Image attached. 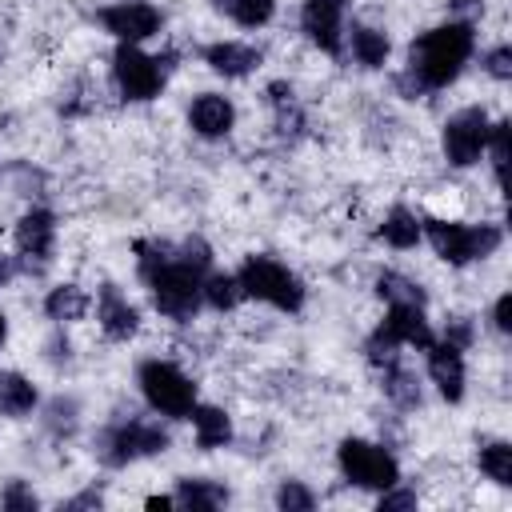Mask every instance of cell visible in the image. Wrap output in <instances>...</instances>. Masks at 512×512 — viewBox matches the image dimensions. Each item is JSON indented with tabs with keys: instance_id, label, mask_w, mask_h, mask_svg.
I'll list each match as a JSON object with an SVG mask.
<instances>
[{
	"instance_id": "obj_1",
	"label": "cell",
	"mask_w": 512,
	"mask_h": 512,
	"mask_svg": "<svg viewBox=\"0 0 512 512\" xmlns=\"http://www.w3.org/2000/svg\"><path fill=\"white\" fill-rule=\"evenodd\" d=\"M472 52H476V24L444 20L408 44V68L396 76V88L404 92V100H424L428 92L456 84Z\"/></svg>"
},
{
	"instance_id": "obj_2",
	"label": "cell",
	"mask_w": 512,
	"mask_h": 512,
	"mask_svg": "<svg viewBox=\"0 0 512 512\" xmlns=\"http://www.w3.org/2000/svg\"><path fill=\"white\" fill-rule=\"evenodd\" d=\"M420 232L424 240L432 244V252L452 264V268H468L476 260H488L500 244H504V228L492 224V220H480V224H468V220H452V216H432L424 212L420 216Z\"/></svg>"
},
{
	"instance_id": "obj_3",
	"label": "cell",
	"mask_w": 512,
	"mask_h": 512,
	"mask_svg": "<svg viewBox=\"0 0 512 512\" xmlns=\"http://www.w3.org/2000/svg\"><path fill=\"white\" fill-rule=\"evenodd\" d=\"M172 448V436L160 420H144V416H132V420H116V424H104L92 440V456L96 464L104 468H128L136 460H148V456H164Z\"/></svg>"
},
{
	"instance_id": "obj_4",
	"label": "cell",
	"mask_w": 512,
	"mask_h": 512,
	"mask_svg": "<svg viewBox=\"0 0 512 512\" xmlns=\"http://www.w3.org/2000/svg\"><path fill=\"white\" fill-rule=\"evenodd\" d=\"M236 280H240L244 300H260V304H268L276 312H288V316L300 312L304 300H308L304 280L288 264H280L276 256H264V252L244 256V264L236 268Z\"/></svg>"
},
{
	"instance_id": "obj_5",
	"label": "cell",
	"mask_w": 512,
	"mask_h": 512,
	"mask_svg": "<svg viewBox=\"0 0 512 512\" xmlns=\"http://www.w3.org/2000/svg\"><path fill=\"white\" fill-rule=\"evenodd\" d=\"M136 388H140L144 404L156 416H168V420H188V412L200 400V384L180 364L160 360V356L136 364Z\"/></svg>"
},
{
	"instance_id": "obj_6",
	"label": "cell",
	"mask_w": 512,
	"mask_h": 512,
	"mask_svg": "<svg viewBox=\"0 0 512 512\" xmlns=\"http://www.w3.org/2000/svg\"><path fill=\"white\" fill-rule=\"evenodd\" d=\"M204 276L200 268H192L188 260H180V252H172L168 264H160L144 284H148V296H152V308L176 324H188L200 304H204Z\"/></svg>"
},
{
	"instance_id": "obj_7",
	"label": "cell",
	"mask_w": 512,
	"mask_h": 512,
	"mask_svg": "<svg viewBox=\"0 0 512 512\" xmlns=\"http://www.w3.org/2000/svg\"><path fill=\"white\" fill-rule=\"evenodd\" d=\"M436 340L432 332V320L424 312V304H388L384 320L372 328V336L364 340V356L368 364H384V360H396L400 352L396 348H416L424 352L428 344Z\"/></svg>"
},
{
	"instance_id": "obj_8",
	"label": "cell",
	"mask_w": 512,
	"mask_h": 512,
	"mask_svg": "<svg viewBox=\"0 0 512 512\" xmlns=\"http://www.w3.org/2000/svg\"><path fill=\"white\" fill-rule=\"evenodd\" d=\"M172 60H176L172 52L148 56L140 44H116V52H112V84H116L120 100H128V104L156 100L164 92V84H168V72L176 68Z\"/></svg>"
},
{
	"instance_id": "obj_9",
	"label": "cell",
	"mask_w": 512,
	"mask_h": 512,
	"mask_svg": "<svg viewBox=\"0 0 512 512\" xmlns=\"http://www.w3.org/2000/svg\"><path fill=\"white\" fill-rule=\"evenodd\" d=\"M336 468L352 488H364V492H384L400 480V460L384 444L364 436H344L336 444Z\"/></svg>"
},
{
	"instance_id": "obj_10",
	"label": "cell",
	"mask_w": 512,
	"mask_h": 512,
	"mask_svg": "<svg viewBox=\"0 0 512 512\" xmlns=\"http://www.w3.org/2000/svg\"><path fill=\"white\" fill-rule=\"evenodd\" d=\"M488 128H492V116L488 108L480 104H468L460 112H452L440 128V152L452 168H472L480 164L484 156V140H488Z\"/></svg>"
},
{
	"instance_id": "obj_11",
	"label": "cell",
	"mask_w": 512,
	"mask_h": 512,
	"mask_svg": "<svg viewBox=\"0 0 512 512\" xmlns=\"http://www.w3.org/2000/svg\"><path fill=\"white\" fill-rule=\"evenodd\" d=\"M96 20L116 44H144V40L160 36V28H164V12L148 0H116V4L100 8Z\"/></svg>"
},
{
	"instance_id": "obj_12",
	"label": "cell",
	"mask_w": 512,
	"mask_h": 512,
	"mask_svg": "<svg viewBox=\"0 0 512 512\" xmlns=\"http://www.w3.org/2000/svg\"><path fill=\"white\" fill-rule=\"evenodd\" d=\"M12 244L20 252V272H44L56 252V212L40 204L28 208L12 228Z\"/></svg>"
},
{
	"instance_id": "obj_13",
	"label": "cell",
	"mask_w": 512,
	"mask_h": 512,
	"mask_svg": "<svg viewBox=\"0 0 512 512\" xmlns=\"http://www.w3.org/2000/svg\"><path fill=\"white\" fill-rule=\"evenodd\" d=\"M344 4L348 0H304L300 32L324 56H344Z\"/></svg>"
},
{
	"instance_id": "obj_14",
	"label": "cell",
	"mask_w": 512,
	"mask_h": 512,
	"mask_svg": "<svg viewBox=\"0 0 512 512\" xmlns=\"http://www.w3.org/2000/svg\"><path fill=\"white\" fill-rule=\"evenodd\" d=\"M96 324H100L104 340L124 344V340H132V336L140 332V308H136L112 280H104V284L96 288Z\"/></svg>"
},
{
	"instance_id": "obj_15",
	"label": "cell",
	"mask_w": 512,
	"mask_h": 512,
	"mask_svg": "<svg viewBox=\"0 0 512 512\" xmlns=\"http://www.w3.org/2000/svg\"><path fill=\"white\" fill-rule=\"evenodd\" d=\"M424 360H428V380L436 384L440 400L448 404H460L464 400V388H468V368H464V352L448 340H432L424 348Z\"/></svg>"
},
{
	"instance_id": "obj_16",
	"label": "cell",
	"mask_w": 512,
	"mask_h": 512,
	"mask_svg": "<svg viewBox=\"0 0 512 512\" xmlns=\"http://www.w3.org/2000/svg\"><path fill=\"white\" fill-rule=\"evenodd\" d=\"M188 128L200 140H224L236 128V104L224 92H200L188 104Z\"/></svg>"
},
{
	"instance_id": "obj_17",
	"label": "cell",
	"mask_w": 512,
	"mask_h": 512,
	"mask_svg": "<svg viewBox=\"0 0 512 512\" xmlns=\"http://www.w3.org/2000/svg\"><path fill=\"white\" fill-rule=\"evenodd\" d=\"M200 60L216 72V76H224V80H244L248 72H256L260 68V48H252V44H244V40H212V44H204L200 48Z\"/></svg>"
},
{
	"instance_id": "obj_18",
	"label": "cell",
	"mask_w": 512,
	"mask_h": 512,
	"mask_svg": "<svg viewBox=\"0 0 512 512\" xmlns=\"http://www.w3.org/2000/svg\"><path fill=\"white\" fill-rule=\"evenodd\" d=\"M344 44H348L352 60H356L360 68H368V72L384 68L388 56H392L388 32H384V28H372V24H352V28H344Z\"/></svg>"
},
{
	"instance_id": "obj_19",
	"label": "cell",
	"mask_w": 512,
	"mask_h": 512,
	"mask_svg": "<svg viewBox=\"0 0 512 512\" xmlns=\"http://www.w3.org/2000/svg\"><path fill=\"white\" fill-rule=\"evenodd\" d=\"M192 420V436H196V448L200 452H216L224 444H232V416L220 408V404H200L188 412Z\"/></svg>"
},
{
	"instance_id": "obj_20",
	"label": "cell",
	"mask_w": 512,
	"mask_h": 512,
	"mask_svg": "<svg viewBox=\"0 0 512 512\" xmlns=\"http://www.w3.org/2000/svg\"><path fill=\"white\" fill-rule=\"evenodd\" d=\"M36 408H40L36 384H32L24 372H16V368H0V416L24 420V416H32Z\"/></svg>"
},
{
	"instance_id": "obj_21",
	"label": "cell",
	"mask_w": 512,
	"mask_h": 512,
	"mask_svg": "<svg viewBox=\"0 0 512 512\" xmlns=\"http://www.w3.org/2000/svg\"><path fill=\"white\" fill-rule=\"evenodd\" d=\"M172 500H176V508H188V512H216L228 504V488L208 476H180Z\"/></svg>"
},
{
	"instance_id": "obj_22",
	"label": "cell",
	"mask_w": 512,
	"mask_h": 512,
	"mask_svg": "<svg viewBox=\"0 0 512 512\" xmlns=\"http://www.w3.org/2000/svg\"><path fill=\"white\" fill-rule=\"evenodd\" d=\"M376 236H380L388 248H396V252L416 248V244L424 240V232H420V212H412L408 204H392V208L384 212Z\"/></svg>"
},
{
	"instance_id": "obj_23",
	"label": "cell",
	"mask_w": 512,
	"mask_h": 512,
	"mask_svg": "<svg viewBox=\"0 0 512 512\" xmlns=\"http://www.w3.org/2000/svg\"><path fill=\"white\" fill-rule=\"evenodd\" d=\"M380 388H384V396H388L400 412H412V408H420V400H424L416 372H412V368H404V364H400V356L380 364Z\"/></svg>"
},
{
	"instance_id": "obj_24",
	"label": "cell",
	"mask_w": 512,
	"mask_h": 512,
	"mask_svg": "<svg viewBox=\"0 0 512 512\" xmlns=\"http://www.w3.org/2000/svg\"><path fill=\"white\" fill-rule=\"evenodd\" d=\"M88 308H92V300H88V292H84L80 284H56V288H48V296H44V316H48L56 328L84 320Z\"/></svg>"
},
{
	"instance_id": "obj_25",
	"label": "cell",
	"mask_w": 512,
	"mask_h": 512,
	"mask_svg": "<svg viewBox=\"0 0 512 512\" xmlns=\"http://www.w3.org/2000/svg\"><path fill=\"white\" fill-rule=\"evenodd\" d=\"M264 96H268V104H272V116H276V128L288 136H296L300 128H304V108H300V100H296V88L288 84V80H272L268 88H264Z\"/></svg>"
},
{
	"instance_id": "obj_26",
	"label": "cell",
	"mask_w": 512,
	"mask_h": 512,
	"mask_svg": "<svg viewBox=\"0 0 512 512\" xmlns=\"http://www.w3.org/2000/svg\"><path fill=\"white\" fill-rule=\"evenodd\" d=\"M376 296H380L384 304H424V308H428V292H424L412 276H404V272H396V268H384V272L376 276Z\"/></svg>"
},
{
	"instance_id": "obj_27",
	"label": "cell",
	"mask_w": 512,
	"mask_h": 512,
	"mask_svg": "<svg viewBox=\"0 0 512 512\" xmlns=\"http://www.w3.org/2000/svg\"><path fill=\"white\" fill-rule=\"evenodd\" d=\"M476 464H480V472L496 488H508L512 484V444L508 440H484L480 452H476Z\"/></svg>"
},
{
	"instance_id": "obj_28",
	"label": "cell",
	"mask_w": 512,
	"mask_h": 512,
	"mask_svg": "<svg viewBox=\"0 0 512 512\" xmlns=\"http://www.w3.org/2000/svg\"><path fill=\"white\" fill-rule=\"evenodd\" d=\"M212 8L240 28H264L276 16V0H212Z\"/></svg>"
},
{
	"instance_id": "obj_29",
	"label": "cell",
	"mask_w": 512,
	"mask_h": 512,
	"mask_svg": "<svg viewBox=\"0 0 512 512\" xmlns=\"http://www.w3.org/2000/svg\"><path fill=\"white\" fill-rule=\"evenodd\" d=\"M240 300H244V292H240L236 272H208L204 276V304L212 312H232Z\"/></svg>"
},
{
	"instance_id": "obj_30",
	"label": "cell",
	"mask_w": 512,
	"mask_h": 512,
	"mask_svg": "<svg viewBox=\"0 0 512 512\" xmlns=\"http://www.w3.org/2000/svg\"><path fill=\"white\" fill-rule=\"evenodd\" d=\"M76 424H80V400H76V396H56V400H48V408H44V428H48L56 440H68V436L76 432Z\"/></svg>"
},
{
	"instance_id": "obj_31",
	"label": "cell",
	"mask_w": 512,
	"mask_h": 512,
	"mask_svg": "<svg viewBox=\"0 0 512 512\" xmlns=\"http://www.w3.org/2000/svg\"><path fill=\"white\" fill-rule=\"evenodd\" d=\"M484 156L492 164L496 184H504V168H508V156H512V124L508 120H492L488 140H484Z\"/></svg>"
},
{
	"instance_id": "obj_32",
	"label": "cell",
	"mask_w": 512,
	"mask_h": 512,
	"mask_svg": "<svg viewBox=\"0 0 512 512\" xmlns=\"http://www.w3.org/2000/svg\"><path fill=\"white\" fill-rule=\"evenodd\" d=\"M132 252H136V272H140V280H148V276H152L160 264H168V260H172L176 244H172V240L144 236V240H136V244H132Z\"/></svg>"
},
{
	"instance_id": "obj_33",
	"label": "cell",
	"mask_w": 512,
	"mask_h": 512,
	"mask_svg": "<svg viewBox=\"0 0 512 512\" xmlns=\"http://www.w3.org/2000/svg\"><path fill=\"white\" fill-rule=\"evenodd\" d=\"M272 504L280 512H308V508H316V492L304 480H280L272 492Z\"/></svg>"
},
{
	"instance_id": "obj_34",
	"label": "cell",
	"mask_w": 512,
	"mask_h": 512,
	"mask_svg": "<svg viewBox=\"0 0 512 512\" xmlns=\"http://www.w3.org/2000/svg\"><path fill=\"white\" fill-rule=\"evenodd\" d=\"M0 508L4 512H36L40 508V496L24 480H8L4 492H0Z\"/></svg>"
},
{
	"instance_id": "obj_35",
	"label": "cell",
	"mask_w": 512,
	"mask_h": 512,
	"mask_svg": "<svg viewBox=\"0 0 512 512\" xmlns=\"http://www.w3.org/2000/svg\"><path fill=\"white\" fill-rule=\"evenodd\" d=\"M480 64H484V72H488L496 84H508V80H512V48H508V44L488 48V52L480 56Z\"/></svg>"
},
{
	"instance_id": "obj_36",
	"label": "cell",
	"mask_w": 512,
	"mask_h": 512,
	"mask_svg": "<svg viewBox=\"0 0 512 512\" xmlns=\"http://www.w3.org/2000/svg\"><path fill=\"white\" fill-rule=\"evenodd\" d=\"M444 340H448V344H456L460 352H468V348L476 344V320H472V316H464V312L448 316V324H444Z\"/></svg>"
},
{
	"instance_id": "obj_37",
	"label": "cell",
	"mask_w": 512,
	"mask_h": 512,
	"mask_svg": "<svg viewBox=\"0 0 512 512\" xmlns=\"http://www.w3.org/2000/svg\"><path fill=\"white\" fill-rule=\"evenodd\" d=\"M416 504H420V496H416L412 488H404L400 480H396L392 488L376 492V508H380V512H408V508H416Z\"/></svg>"
},
{
	"instance_id": "obj_38",
	"label": "cell",
	"mask_w": 512,
	"mask_h": 512,
	"mask_svg": "<svg viewBox=\"0 0 512 512\" xmlns=\"http://www.w3.org/2000/svg\"><path fill=\"white\" fill-rule=\"evenodd\" d=\"M492 328H496L500 336L512 332V292H500V296H496V304H492Z\"/></svg>"
},
{
	"instance_id": "obj_39",
	"label": "cell",
	"mask_w": 512,
	"mask_h": 512,
	"mask_svg": "<svg viewBox=\"0 0 512 512\" xmlns=\"http://www.w3.org/2000/svg\"><path fill=\"white\" fill-rule=\"evenodd\" d=\"M480 16H484V0H448V20L476 24Z\"/></svg>"
},
{
	"instance_id": "obj_40",
	"label": "cell",
	"mask_w": 512,
	"mask_h": 512,
	"mask_svg": "<svg viewBox=\"0 0 512 512\" xmlns=\"http://www.w3.org/2000/svg\"><path fill=\"white\" fill-rule=\"evenodd\" d=\"M60 508H68V512H80V508H104V492H96V488H84V492L68 496Z\"/></svg>"
},
{
	"instance_id": "obj_41",
	"label": "cell",
	"mask_w": 512,
	"mask_h": 512,
	"mask_svg": "<svg viewBox=\"0 0 512 512\" xmlns=\"http://www.w3.org/2000/svg\"><path fill=\"white\" fill-rule=\"evenodd\" d=\"M48 360H52V364H68V360H72V344H68V336L56 332V336L48 340Z\"/></svg>"
},
{
	"instance_id": "obj_42",
	"label": "cell",
	"mask_w": 512,
	"mask_h": 512,
	"mask_svg": "<svg viewBox=\"0 0 512 512\" xmlns=\"http://www.w3.org/2000/svg\"><path fill=\"white\" fill-rule=\"evenodd\" d=\"M20 272V256H0V288Z\"/></svg>"
},
{
	"instance_id": "obj_43",
	"label": "cell",
	"mask_w": 512,
	"mask_h": 512,
	"mask_svg": "<svg viewBox=\"0 0 512 512\" xmlns=\"http://www.w3.org/2000/svg\"><path fill=\"white\" fill-rule=\"evenodd\" d=\"M144 504H148V508H176V500H172V496H148Z\"/></svg>"
},
{
	"instance_id": "obj_44",
	"label": "cell",
	"mask_w": 512,
	"mask_h": 512,
	"mask_svg": "<svg viewBox=\"0 0 512 512\" xmlns=\"http://www.w3.org/2000/svg\"><path fill=\"white\" fill-rule=\"evenodd\" d=\"M4 344H8V316L0 312V348H4Z\"/></svg>"
}]
</instances>
